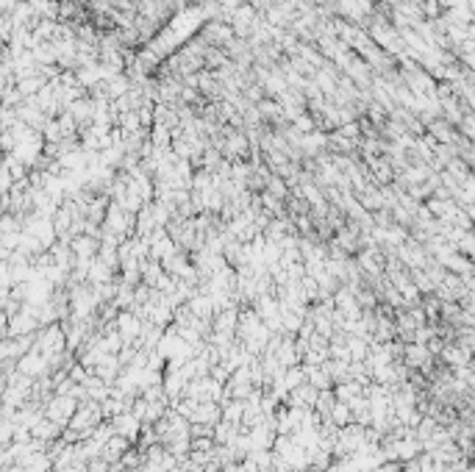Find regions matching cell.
<instances>
[{
	"mask_svg": "<svg viewBox=\"0 0 475 472\" xmlns=\"http://www.w3.org/2000/svg\"><path fill=\"white\" fill-rule=\"evenodd\" d=\"M131 444H134V442H128L125 436H117V433H114V436L106 442V447H103V455H100V458H106L109 464H120V461H123V455L131 450Z\"/></svg>",
	"mask_w": 475,
	"mask_h": 472,
	"instance_id": "obj_6",
	"label": "cell"
},
{
	"mask_svg": "<svg viewBox=\"0 0 475 472\" xmlns=\"http://www.w3.org/2000/svg\"><path fill=\"white\" fill-rule=\"evenodd\" d=\"M317 397H320V389H317V386H312V383L306 381L303 386H298V389H292V392L287 394L284 406H292V408H303V411H309V408H314V406H317Z\"/></svg>",
	"mask_w": 475,
	"mask_h": 472,
	"instance_id": "obj_4",
	"label": "cell"
},
{
	"mask_svg": "<svg viewBox=\"0 0 475 472\" xmlns=\"http://www.w3.org/2000/svg\"><path fill=\"white\" fill-rule=\"evenodd\" d=\"M337 428H348L350 422H353V408H350V403H342V400H337V406H334V411H331V417H328Z\"/></svg>",
	"mask_w": 475,
	"mask_h": 472,
	"instance_id": "obj_9",
	"label": "cell"
},
{
	"mask_svg": "<svg viewBox=\"0 0 475 472\" xmlns=\"http://www.w3.org/2000/svg\"><path fill=\"white\" fill-rule=\"evenodd\" d=\"M370 472H403V466H400V461H381V464L373 466Z\"/></svg>",
	"mask_w": 475,
	"mask_h": 472,
	"instance_id": "obj_12",
	"label": "cell"
},
{
	"mask_svg": "<svg viewBox=\"0 0 475 472\" xmlns=\"http://www.w3.org/2000/svg\"><path fill=\"white\" fill-rule=\"evenodd\" d=\"M403 364L411 367V370H428L431 367V350H428V345L409 342L406 345V353H403Z\"/></svg>",
	"mask_w": 475,
	"mask_h": 472,
	"instance_id": "obj_5",
	"label": "cell"
},
{
	"mask_svg": "<svg viewBox=\"0 0 475 472\" xmlns=\"http://www.w3.org/2000/svg\"><path fill=\"white\" fill-rule=\"evenodd\" d=\"M334 406H337V394H334V389H325V392H320L314 411H317L323 419H328V417H331V411H334Z\"/></svg>",
	"mask_w": 475,
	"mask_h": 472,
	"instance_id": "obj_10",
	"label": "cell"
},
{
	"mask_svg": "<svg viewBox=\"0 0 475 472\" xmlns=\"http://www.w3.org/2000/svg\"><path fill=\"white\" fill-rule=\"evenodd\" d=\"M114 325H117V331H120V336H123L125 345H136L139 336H142V331H145L142 317H136L134 311H120Z\"/></svg>",
	"mask_w": 475,
	"mask_h": 472,
	"instance_id": "obj_3",
	"label": "cell"
},
{
	"mask_svg": "<svg viewBox=\"0 0 475 472\" xmlns=\"http://www.w3.org/2000/svg\"><path fill=\"white\" fill-rule=\"evenodd\" d=\"M267 192H270L273 197H278V200L289 197V189H287V183H284L281 178H267Z\"/></svg>",
	"mask_w": 475,
	"mask_h": 472,
	"instance_id": "obj_11",
	"label": "cell"
},
{
	"mask_svg": "<svg viewBox=\"0 0 475 472\" xmlns=\"http://www.w3.org/2000/svg\"><path fill=\"white\" fill-rule=\"evenodd\" d=\"M334 394H337V400H342V403H353V400H359V397L364 394V386H361L359 381H345V383H337V386H334Z\"/></svg>",
	"mask_w": 475,
	"mask_h": 472,
	"instance_id": "obj_8",
	"label": "cell"
},
{
	"mask_svg": "<svg viewBox=\"0 0 475 472\" xmlns=\"http://www.w3.org/2000/svg\"><path fill=\"white\" fill-rule=\"evenodd\" d=\"M111 422V430L117 433V436H125L128 442H139V436H142V428H145V422L134 414V411H123V414H117V417H111L109 419Z\"/></svg>",
	"mask_w": 475,
	"mask_h": 472,
	"instance_id": "obj_2",
	"label": "cell"
},
{
	"mask_svg": "<svg viewBox=\"0 0 475 472\" xmlns=\"http://www.w3.org/2000/svg\"><path fill=\"white\" fill-rule=\"evenodd\" d=\"M81 400L73 397V394H53L48 403H45V417H51L53 422H59L62 428H67L78 411Z\"/></svg>",
	"mask_w": 475,
	"mask_h": 472,
	"instance_id": "obj_1",
	"label": "cell"
},
{
	"mask_svg": "<svg viewBox=\"0 0 475 472\" xmlns=\"http://www.w3.org/2000/svg\"><path fill=\"white\" fill-rule=\"evenodd\" d=\"M303 370H306V381L312 383V386H317L320 392H325V389H334V378H331V372L320 364H303Z\"/></svg>",
	"mask_w": 475,
	"mask_h": 472,
	"instance_id": "obj_7",
	"label": "cell"
}]
</instances>
